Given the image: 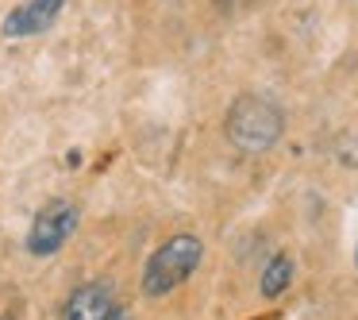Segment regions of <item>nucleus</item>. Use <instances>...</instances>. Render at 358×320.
Segmentation results:
<instances>
[{"label": "nucleus", "instance_id": "7ed1b4c3", "mask_svg": "<svg viewBox=\"0 0 358 320\" xmlns=\"http://www.w3.org/2000/svg\"><path fill=\"white\" fill-rule=\"evenodd\" d=\"M78 228V209L70 201H50L35 212L31 232H27V251L31 255H55Z\"/></svg>", "mask_w": 358, "mask_h": 320}, {"label": "nucleus", "instance_id": "20e7f679", "mask_svg": "<svg viewBox=\"0 0 358 320\" xmlns=\"http://www.w3.org/2000/svg\"><path fill=\"white\" fill-rule=\"evenodd\" d=\"M66 0H27L20 8H12L4 16V35L8 39H27V35H43L55 27V20L62 16Z\"/></svg>", "mask_w": 358, "mask_h": 320}, {"label": "nucleus", "instance_id": "39448f33", "mask_svg": "<svg viewBox=\"0 0 358 320\" xmlns=\"http://www.w3.org/2000/svg\"><path fill=\"white\" fill-rule=\"evenodd\" d=\"M62 320H116V301H112V289L101 281H89L78 286L70 293L62 309Z\"/></svg>", "mask_w": 358, "mask_h": 320}, {"label": "nucleus", "instance_id": "f03ea898", "mask_svg": "<svg viewBox=\"0 0 358 320\" xmlns=\"http://www.w3.org/2000/svg\"><path fill=\"white\" fill-rule=\"evenodd\" d=\"M201 251L204 247H201L196 235H173V239H166L162 247L147 258V270H143V293L162 297V293H170V289H178L181 281L196 270Z\"/></svg>", "mask_w": 358, "mask_h": 320}, {"label": "nucleus", "instance_id": "423d86ee", "mask_svg": "<svg viewBox=\"0 0 358 320\" xmlns=\"http://www.w3.org/2000/svg\"><path fill=\"white\" fill-rule=\"evenodd\" d=\"M289 278H293V263H289L285 255H278L270 266H266V274H262V293H266V297H278V293H285Z\"/></svg>", "mask_w": 358, "mask_h": 320}, {"label": "nucleus", "instance_id": "f257e3e1", "mask_svg": "<svg viewBox=\"0 0 358 320\" xmlns=\"http://www.w3.org/2000/svg\"><path fill=\"white\" fill-rule=\"evenodd\" d=\"M281 135V109L258 93H247L231 104L227 112V139L243 151V155H262L278 143Z\"/></svg>", "mask_w": 358, "mask_h": 320}]
</instances>
